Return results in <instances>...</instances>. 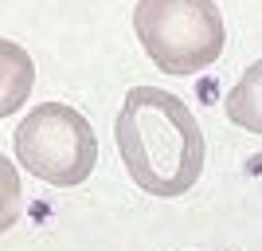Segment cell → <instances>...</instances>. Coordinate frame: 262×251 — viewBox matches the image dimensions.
I'll return each instance as SVG.
<instances>
[{
	"instance_id": "obj_1",
	"label": "cell",
	"mask_w": 262,
	"mask_h": 251,
	"mask_svg": "<svg viewBox=\"0 0 262 251\" xmlns=\"http://www.w3.org/2000/svg\"><path fill=\"white\" fill-rule=\"evenodd\" d=\"M125 173L149 197H184L204 173V130L196 114L161 87H133L114 122Z\"/></svg>"
},
{
	"instance_id": "obj_2",
	"label": "cell",
	"mask_w": 262,
	"mask_h": 251,
	"mask_svg": "<svg viewBox=\"0 0 262 251\" xmlns=\"http://www.w3.org/2000/svg\"><path fill=\"white\" fill-rule=\"evenodd\" d=\"M133 32L164 75H200L223 55L227 28L215 0H137Z\"/></svg>"
},
{
	"instance_id": "obj_3",
	"label": "cell",
	"mask_w": 262,
	"mask_h": 251,
	"mask_svg": "<svg viewBox=\"0 0 262 251\" xmlns=\"http://www.w3.org/2000/svg\"><path fill=\"white\" fill-rule=\"evenodd\" d=\"M16 161L32 177L55 188L82 185L98 165V138L75 106L67 102H39L16 126Z\"/></svg>"
},
{
	"instance_id": "obj_4",
	"label": "cell",
	"mask_w": 262,
	"mask_h": 251,
	"mask_svg": "<svg viewBox=\"0 0 262 251\" xmlns=\"http://www.w3.org/2000/svg\"><path fill=\"white\" fill-rule=\"evenodd\" d=\"M35 87V63L20 44L0 35V118H8L28 102Z\"/></svg>"
},
{
	"instance_id": "obj_5",
	"label": "cell",
	"mask_w": 262,
	"mask_h": 251,
	"mask_svg": "<svg viewBox=\"0 0 262 251\" xmlns=\"http://www.w3.org/2000/svg\"><path fill=\"white\" fill-rule=\"evenodd\" d=\"M223 110H227V118L235 122L239 130L262 133V59H254V63L243 71V79L231 87Z\"/></svg>"
},
{
	"instance_id": "obj_6",
	"label": "cell",
	"mask_w": 262,
	"mask_h": 251,
	"mask_svg": "<svg viewBox=\"0 0 262 251\" xmlns=\"http://www.w3.org/2000/svg\"><path fill=\"white\" fill-rule=\"evenodd\" d=\"M20 208H24V188H20V173L16 165L0 153V236L20 220Z\"/></svg>"
}]
</instances>
